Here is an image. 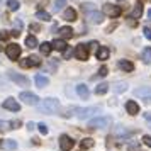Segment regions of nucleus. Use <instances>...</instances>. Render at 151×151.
<instances>
[{"label":"nucleus","mask_w":151,"mask_h":151,"mask_svg":"<svg viewBox=\"0 0 151 151\" xmlns=\"http://www.w3.org/2000/svg\"><path fill=\"white\" fill-rule=\"evenodd\" d=\"M75 114L76 117L80 119H88L92 116H99L100 114V107H87V109H80V107H71L68 109V114L66 116H73Z\"/></svg>","instance_id":"1"},{"label":"nucleus","mask_w":151,"mask_h":151,"mask_svg":"<svg viewBox=\"0 0 151 151\" xmlns=\"http://www.w3.org/2000/svg\"><path fill=\"white\" fill-rule=\"evenodd\" d=\"M60 109H61L60 100H56V99H53V97L42 100V104L39 105V110L44 112V114H56V112H60Z\"/></svg>","instance_id":"2"},{"label":"nucleus","mask_w":151,"mask_h":151,"mask_svg":"<svg viewBox=\"0 0 151 151\" xmlns=\"http://www.w3.org/2000/svg\"><path fill=\"white\" fill-rule=\"evenodd\" d=\"M112 124V117L105 116V117H95V119H90L88 121V127L92 129H104V127H109Z\"/></svg>","instance_id":"3"},{"label":"nucleus","mask_w":151,"mask_h":151,"mask_svg":"<svg viewBox=\"0 0 151 151\" xmlns=\"http://www.w3.org/2000/svg\"><path fill=\"white\" fill-rule=\"evenodd\" d=\"M19 100H22L26 105H37L39 104V97L36 93H31V92H22L19 95Z\"/></svg>","instance_id":"4"},{"label":"nucleus","mask_w":151,"mask_h":151,"mask_svg":"<svg viewBox=\"0 0 151 151\" xmlns=\"http://www.w3.org/2000/svg\"><path fill=\"white\" fill-rule=\"evenodd\" d=\"M5 55L9 56V60H12V61H17L19 60V56H21V48H19V44H9L7 48H5Z\"/></svg>","instance_id":"5"},{"label":"nucleus","mask_w":151,"mask_h":151,"mask_svg":"<svg viewBox=\"0 0 151 151\" xmlns=\"http://www.w3.org/2000/svg\"><path fill=\"white\" fill-rule=\"evenodd\" d=\"M121 12H122V10H121V7H119V5L105 4V5L102 7V14L109 15V17H112V19H114V17H119V15H121Z\"/></svg>","instance_id":"6"},{"label":"nucleus","mask_w":151,"mask_h":151,"mask_svg":"<svg viewBox=\"0 0 151 151\" xmlns=\"http://www.w3.org/2000/svg\"><path fill=\"white\" fill-rule=\"evenodd\" d=\"M22 68H31V66H39L41 65V60H39V56H27V58H24L19 61Z\"/></svg>","instance_id":"7"},{"label":"nucleus","mask_w":151,"mask_h":151,"mask_svg":"<svg viewBox=\"0 0 151 151\" xmlns=\"http://www.w3.org/2000/svg\"><path fill=\"white\" fill-rule=\"evenodd\" d=\"M2 107H4V109H7V110H12V112H19V110H21V104L17 102L15 99L9 97V99H5V100H4Z\"/></svg>","instance_id":"8"},{"label":"nucleus","mask_w":151,"mask_h":151,"mask_svg":"<svg viewBox=\"0 0 151 151\" xmlns=\"http://www.w3.org/2000/svg\"><path fill=\"white\" fill-rule=\"evenodd\" d=\"M75 56H76V60H80V61H87L88 60V48L85 44H78L75 48Z\"/></svg>","instance_id":"9"},{"label":"nucleus","mask_w":151,"mask_h":151,"mask_svg":"<svg viewBox=\"0 0 151 151\" xmlns=\"http://www.w3.org/2000/svg\"><path fill=\"white\" fill-rule=\"evenodd\" d=\"M134 95L141 97L146 102H151V87H139V88L134 90Z\"/></svg>","instance_id":"10"},{"label":"nucleus","mask_w":151,"mask_h":151,"mask_svg":"<svg viewBox=\"0 0 151 151\" xmlns=\"http://www.w3.org/2000/svg\"><path fill=\"white\" fill-rule=\"evenodd\" d=\"M73 144H75V141H73V139H71L70 136H66V134L60 136V148H61L63 151L73 150Z\"/></svg>","instance_id":"11"},{"label":"nucleus","mask_w":151,"mask_h":151,"mask_svg":"<svg viewBox=\"0 0 151 151\" xmlns=\"http://www.w3.org/2000/svg\"><path fill=\"white\" fill-rule=\"evenodd\" d=\"M9 78H10L14 83H17V85H22V87H27L29 85L27 78L22 76V75H19V73H15V71H9Z\"/></svg>","instance_id":"12"},{"label":"nucleus","mask_w":151,"mask_h":151,"mask_svg":"<svg viewBox=\"0 0 151 151\" xmlns=\"http://www.w3.org/2000/svg\"><path fill=\"white\" fill-rule=\"evenodd\" d=\"M63 19H65L66 22H75L76 21V10L73 7L65 9V12H63Z\"/></svg>","instance_id":"13"},{"label":"nucleus","mask_w":151,"mask_h":151,"mask_svg":"<svg viewBox=\"0 0 151 151\" xmlns=\"http://www.w3.org/2000/svg\"><path fill=\"white\" fill-rule=\"evenodd\" d=\"M87 21H88L90 24H100V22H102V12L95 10V12L87 14Z\"/></svg>","instance_id":"14"},{"label":"nucleus","mask_w":151,"mask_h":151,"mask_svg":"<svg viewBox=\"0 0 151 151\" xmlns=\"http://www.w3.org/2000/svg\"><path fill=\"white\" fill-rule=\"evenodd\" d=\"M0 148H2V150L14 151V150H17V143H15L14 139H2V141H0Z\"/></svg>","instance_id":"15"},{"label":"nucleus","mask_w":151,"mask_h":151,"mask_svg":"<svg viewBox=\"0 0 151 151\" xmlns=\"http://www.w3.org/2000/svg\"><path fill=\"white\" fill-rule=\"evenodd\" d=\"M76 93L82 97L83 100H87L90 95V92H88V87L85 85V83H80V85H76Z\"/></svg>","instance_id":"16"},{"label":"nucleus","mask_w":151,"mask_h":151,"mask_svg":"<svg viewBox=\"0 0 151 151\" xmlns=\"http://www.w3.org/2000/svg\"><path fill=\"white\" fill-rule=\"evenodd\" d=\"M126 110H127V114H131V116H136L137 112H139V105H137L134 100H127V104H126Z\"/></svg>","instance_id":"17"},{"label":"nucleus","mask_w":151,"mask_h":151,"mask_svg":"<svg viewBox=\"0 0 151 151\" xmlns=\"http://www.w3.org/2000/svg\"><path fill=\"white\" fill-rule=\"evenodd\" d=\"M73 37V29L65 26V27H60V39H70Z\"/></svg>","instance_id":"18"},{"label":"nucleus","mask_w":151,"mask_h":151,"mask_svg":"<svg viewBox=\"0 0 151 151\" xmlns=\"http://www.w3.org/2000/svg\"><path fill=\"white\" fill-rule=\"evenodd\" d=\"M51 44H53V49H58V51H63V53L68 49V44L65 42V39H55Z\"/></svg>","instance_id":"19"},{"label":"nucleus","mask_w":151,"mask_h":151,"mask_svg":"<svg viewBox=\"0 0 151 151\" xmlns=\"http://www.w3.org/2000/svg\"><path fill=\"white\" fill-rule=\"evenodd\" d=\"M49 83V80H48V76H44V75H41V73H37L36 75V85L39 87V88H44L46 85Z\"/></svg>","instance_id":"20"},{"label":"nucleus","mask_w":151,"mask_h":151,"mask_svg":"<svg viewBox=\"0 0 151 151\" xmlns=\"http://www.w3.org/2000/svg\"><path fill=\"white\" fill-rule=\"evenodd\" d=\"M109 55H110V51L105 48V46H100V48L97 49V58L102 60V61H105V60L109 58Z\"/></svg>","instance_id":"21"},{"label":"nucleus","mask_w":151,"mask_h":151,"mask_svg":"<svg viewBox=\"0 0 151 151\" xmlns=\"http://www.w3.org/2000/svg\"><path fill=\"white\" fill-rule=\"evenodd\" d=\"M117 65H119V68L124 70V71H132V70H134V65L131 61H127V60H121Z\"/></svg>","instance_id":"22"},{"label":"nucleus","mask_w":151,"mask_h":151,"mask_svg":"<svg viewBox=\"0 0 151 151\" xmlns=\"http://www.w3.org/2000/svg\"><path fill=\"white\" fill-rule=\"evenodd\" d=\"M143 15V5L141 4H136L134 9H132V12H131V19H139Z\"/></svg>","instance_id":"23"},{"label":"nucleus","mask_w":151,"mask_h":151,"mask_svg":"<svg viewBox=\"0 0 151 151\" xmlns=\"http://www.w3.org/2000/svg\"><path fill=\"white\" fill-rule=\"evenodd\" d=\"M39 51H41V55H44V56H48L51 51H53V44L51 42H42L41 46H39Z\"/></svg>","instance_id":"24"},{"label":"nucleus","mask_w":151,"mask_h":151,"mask_svg":"<svg viewBox=\"0 0 151 151\" xmlns=\"http://www.w3.org/2000/svg\"><path fill=\"white\" fill-rule=\"evenodd\" d=\"M127 90V83L126 82H116L114 83V93H122Z\"/></svg>","instance_id":"25"},{"label":"nucleus","mask_w":151,"mask_h":151,"mask_svg":"<svg viewBox=\"0 0 151 151\" xmlns=\"http://www.w3.org/2000/svg\"><path fill=\"white\" fill-rule=\"evenodd\" d=\"M26 46H27L29 49H34V48H37V39H36V36H27L26 37Z\"/></svg>","instance_id":"26"},{"label":"nucleus","mask_w":151,"mask_h":151,"mask_svg":"<svg viewBox=\"0 0 151 151\" xmlns=\"http://www.w3.org/2000/svg\"><path fill=\"white\" fill-rule=\"evenodd\" d=\"M141 60H143L144 63H151V48L150 46L143 49V53H141Z\"/></svg>","instance_id":"27"},{"label":"nucleus","mask_w":151,"mask_h":151,"mask_svg":"<svg viewBox=\"0 0 151 151\" xmlns=\"http://www.w3.org/2000/svg\"><path fill=\"white\" fill-rule=\"evenodd\" d=\"M107 90H109V85L107 83H99L95 87V93L97 95H104V93H107Z\"/></svg>","instance_id":"28"},{"label":"nucleus","mask_w":151,"mask_h":151,"mask_svg":"<svg viewBox=\"0 0 151 151\" xmlns=\"http://www.w3.org/2000/svg\"><path fill=\"white\" fill-rule=\"evenodd\" d=\"M36 19H39V21H51V14L46 12V10H39L37 14H36Z\"/></svg>","instance_id":"29"},{"label":"nucleus","mask_w":151,"mask_h":151,"mask_svg":"<svg viewBox=\"0 0 151 151\" xmlns=\"http://www.w3.org/2000/svg\"><path fill=\"white\" fill-rule=\"evenodd\" d=\"M93 144H95V143H93V139H92V137H85V139H82L80 146H82V150H90Z\"/></svg>","instance_id":"30"},{"label":"nucleus","mask_w":151,"mask_h":151,"mask_svg":"<svg viewBox=\"0 0 151 151\" xmlns=\"http://www.w3.org/2000/svg\"><path fill=\"white\" fill-rule=\"evenodd\" d=\"M66 5V0H55V5H53V12H60L63 7Z\"/></svg>","instance_id":"31"},{"label":"nucleus","mask_w":151,"mask_h":151,"mask_svg":"<svg viewBox=\"0 0 151 151\" xmlns=\"http://www.w3.org/2000/svg\"><path fill=\"white\" fill-rule=\"evenodd\" d=\"M82 9L85 10V12H87V14H90V12H95V10H97L95 4H83Z\"/></svg>","instance_id":"32"},{"label":"nucleus","mask_w":151,"mask_h":151,"mask_svg":"<svg viewBox=\"0 0 151 151\" xmlns=\"http://www.w3.org/2000/svg\"><path fill=\"white\" fill-rule=\"evenodd\" d=\"M7 7L10 10H17V9L21 7V4L17 2V0H7Z\"/></svg>","instance_id":"33"},{"label":"nucleus","mask_w":151,"mask_h":151,"mask_svg":"<svg viewBox=\"0 0 151 151\" xmlns=\"http://www.w3.org/2000/svg\"><path fill=\"white\" fill-rule=\"evenodd\" d=\"M127 151H141V148H139V144H137L136 141H132V143L127 146Z\"/></svg>","instance_id":"34"},{"label":"nucleus","mask_w":151,"mask_h":151,"mask_svg":"<svg viewBox=\"0 0 151 151\" xmlns=\"http://www.w3.org/2000/svg\"><path fill=\"white\" fill-rule=\"evenodd\" d=\"M73 55H75V49H73V48H68L66 51H65V55H63V58H65V60H70V58H71Z\"/></svg>","instance_id":"35"},{"label":"nucleus","mask_w":151,"mask_h":151,"mask_svg":"<svg viewBox=\"0 0 151 151\" xmlns=\"http://www.w3.org/2000/svg\"><path fill=\"white\" fill-rule=\"evenodd\" d=\"M29 29H31V32H37V31H41V24H37V22H32V24L29 26Z\"/></svg>","instance_id":"36"},{"label":"nucleus","mask_w":151,"mask_h":151,"mask_svg":"<svg viewBox=\"0 0 151 151\" xmlns=\"http://www.w3.org/2000/svg\"><path fill=\"white\" fill-rule=\"evenodd\" d=\"M37 127H39V132H41V134H48V126H46V124L44 122H41V124H37Z\"/></svg>","instance_id":"37"},{"label":"nucleus","mask_w":151,"mask_h":151,"mask_svg":"<svg viewBox=\"0 0 151 151\" xmlns=\"http://www.w3.org/2000/svg\"><path fill=\"white\" fill-rule=\"evenodd\" d=\"M10 32H7V31H0V41H7L9 37H10Z\"/></svg>","instance_id":"38"},{"label":"nucleus","mask_w":151,"mask_h":151,"mask_svg":"<svg viewBox=\"0 0 151 151\" xmlns=\"http://www.w3.org/2000/svg\"><path fill=\"white\" fill-rule=\"evenodd\" d=\"M14 27H15V31H19V32H21V29L24 27V24H22L21 19H15V21H14Z\"/></svg>","instance_id":"39"},{"label":"nucleus","mask_w":151,"mask_h":151,"mask_svg":"<svg viewBox=\"0 0 151 151\" xmlns=\"http://www.w3.org/2000/svg\"><path fill=\"white\" fill-rule=\"evenodd\" d=\"M10 129V122H4V121H0V132L2 131H7Z\"/></svg>","instance_id":"40"},{"label":"nucleus","mask_w":151,"mask_h":151,"mask_svg":"<svg viewBox=\"0 0 151 151\" xmlns=\"http://www.w3.org/2000/svg\"><path fill=\"white\" fill-rule=\"evenodd\" d=\"M21 121H10V129H17V127H21Z\"/></svg>","instance_id":"41"},{"label":"nucleus","mask_w":151,"mask_h":151,"mask_svg":"<svg viewBox=\"0 0 151 151\" xmlns=\"http://www.w3.org/2000/svg\"><path fill=\"white\" fill-rule=\"evenodd\" d=\"M143 143L146 144L148 148H151V136H148V134H146V136H143Z\"/></svg>","instance_id":"42"},{"label":"nucleus","mask_w":151,"mask_h":151,"mask_svg":"<svg viewBox=\"0 0 151 151\" xmlns=\"http://www.w3.org/2000/svg\"><path fill=\"white\" fill-rule=\"evenodd\" d=\"M144 37H146V39H148V41H151V29L144 27Z\"/></svg>","instance_id":"43"},{"label":"nucleus","mask_w":151,"mask_h":151,"mask_svg":"<svg viewBox=\"0 0 151 151\" xmlns=\"http://www.w3.org/2000/svg\"><path fill=\"white\" fill-rule=\"evenodd\" d=\"M107 71H109V70H107V66H102V68H100V71H99V75L105 76V75H107Z\"/></svg>","instance_id":"44"},{"label":"nucleus","mask_w":151,"mask_h":151,"mask_svg":"<svg viewBox=\"0 0 151 151\" xmlns=\"http://www.w3.org/2000/svg\"><path fill=\"white\" fill-rule=\"evenodd\" d=\"M34 127H36V126H34V122H27V129H29V131H32Z\"/></svg>","instance_id":"45"},{"label":"nucleus","mask_w":151,"mask_h":151,"mask_svg":"<svg viewBox=\"0 0 151 151\" xmlns=\"http://www.w3.org/2000/svg\"><path fill=\"white\" fill-rule=\"evenodd\" d=\"M148 19H150V21H151V9H150V10H148Z\"/></svg>","instance_id":"46"}]
</instances>
